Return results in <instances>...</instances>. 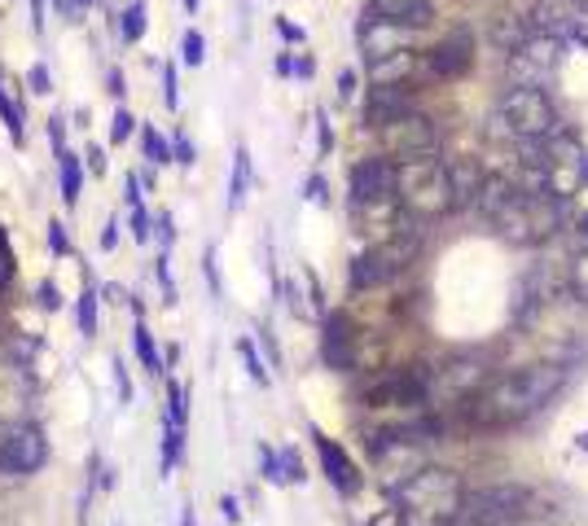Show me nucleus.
Here are the masks:
<instances>
[{"label":"nucleus","instance_id":"obj_1","mask_svg":"<svg viewBox=\"0 0 588 526\" xmlns=\"http://www.w3.org/2000/svg\"><path fill=\"white\" fill-rule=\"evenodd\" d=\"M567 386V369L562 365H527L510 377L488 381L483 390H474L465 399V417L483 430H506L527 417H536L558 390Z\"/></svg>","mask_w":588,"mask_h":526},{"label":"nucleus","instance_id":"obj_47","mask_svg":"<svg viewBox=\"0 0 588 526\" xmlns=\"http://www.w3.org/2000/svg\"><path fill=\"white\" fill-rule=\"evenodd\" d=\"M40 307H45V311H58V307H62V295H58L53 281H40Z\"/></svg>","mask_w":588,"mask_h":526},{"label":"nucleus","instance_id":"obj_44","mask_svg":"<svg viewBox=\"0 0 588 526\" xmlns=\"http://www.w3.org/2000/svg\"><path fill=\"white\" fill-rule=\"evenodd\" d=\"M316 137H321V158L334 150V132H330V119H325V110H316Z\"/></svg>","mask_w":588,"mask_h":526},{"label":"nucleus","instance_id":"obj_33","mask_svg":"<svg viewBox=\"0 0 588 526\" xmlns=\"http://www.w3.org/2000/svg\"><path fill=\"white\" fill-rule=\"evenodd\" d=\"M75 316H79V334H84V338H92V334H97V295H92V290H84V295H79Z\"/></svg>","mask_w":588,"mask_h":526},{"label":"nucleus","instance_id":"obj_27","mask_svg":"<svg viewBox=\"0 0 588 526\" xmlns=\"http://www.w3.org/2000/svg\"><path fill=\"white\" fill-rule=\"evenodd\" d=\"M119 36H124V44H137V40L146 36V0H133V4L124 9V22H119Z\"/></svg>","mask_w":588,"mask_h":526},{"label":"nucleus","instance_id":"obj_6","mask_svg":"<svg viewBox=\"0 0 588 526\" xmlns=\"http://www.w3.org/2000/svg\"><path fill=\"white\" fill-rule=\"evenodd\" d=\"M501 119H506V132L510 137H549L553 128H562V119H558V106H553V97L545 92V88H536V83H514L506 97H501Z\"/></svg>","mask_w":588,"mask_h":526},{"label":"nucleus","instance_id":"obj_61","mask_svg":"<svg viewBox=\"0 0 588 526\" xmlns=\"http://www.w3.org/2000/svg\"><path fill=\"white\" fill-rule=\"evenodd\" d=\"M185 9H198V0H185Z\"/></svg>","mask_w":588,"mask_h":526},{"label":"nucleus","instance_id":"obj_14","mask_svg":"<svg viewBox=\"0 0 588 526\" xmlns=\"http://www.w3.org/2000/svg\"><path fill=\"white\" fill-rule=\"evenodd\" d=\"M470 67H474V40H470L465 31H457V36L440 40V44L431 49V58H427V71L440 76V79L465 76Z\"/></svg>","mask_w":588,"mask_h":526},{"label":"nucleus","instance_id":"obj_39","mask_svg":"<svg viewBox=\"0 0 588 526\" xmlns=\"http://www.w3.org/2000/svg\"><path fill=\"white\" fill-rule=\"evenodd\" d=\"M171 162H180V167H194V162H198V150H194L189 137H176V141H171Z\"/></svg>","mask_w":588,"mask_h":526},{"label":"nucleus","instance_id":"obj_2","mask_svg":"<svg viewBox=\"0 0 588 526\" xmlns=\"http://www.w3.org/2000/svg\"><path fill=\"white\" fill-rule=\"evenodd\" d=\"M465 483L448 465H422L400 487H391L395 526H457Z\"/></svg>","mask_w":588,"mask_h":526},{"label":"nucleus","instance_id":"obj_23","mask_svg":"<svg viewBox=\"0 0 588 526\" xmlns=\"http://www.w3.org/2000/svg\"><path fill=\"white\" fill-rule=\"evenodd\" d=\"M133 347H137V356H141V365H146V374L163 377V351H158V343H154V334L146 329V320H137V329H133Z\"/></svg>","mask_w":588,"mask_h":526},{"label":"nucleus","instance_id":"obj_48","mask_svg":"<svg viewBox=\"0 0 588 526\" xmlns=\"http://www.w3.org/2000/svg\"><path fill=\"white\" fill-rule=\"evenodd\" d=\"M124 198H128L133 207H141V180H137V171H133V176L124 180Z\"/></svg>","mask_w":588,"mask_h":526},{"label":"nucleus","instance_id":"obj_43","mask_svg":"<svg viewBox=\"0 0 588 526\" xmlns=\"http://www.w3.org/2000/svg\"><path fill=\"white\" fill-rule=\"evenodd\" d=\"M49 246H53V255H67V250H71V241H67V225H62V220H53V225H49Z\"/></svg>","mask_w":588,"mask_h":526},{"label":"nucleus","instance_id":"obj_46","mask_svg":"<svg viewBox=\"0 0 588 526\" xmlns=\"http://www.w3.org/2000/svg\"><path fill=\"white\" fill-rule=\"evenodd\" d=\"M13 277V250H9V241H4V228H0V286Z\"/></svg>","mask_w":588,"mask_h":526},{"label":"nucleus","instance_id":"obj_35","mask_svg":"<svg viewBox=\"0 0 588 526\" xmlns=\"http://www.w3.org/2000/svg\"><path fill=\"white\" fill-rule=\"evenodd\" d=\"M277 460H282V478H286V483H303V478H307V474H303V460H298V451L294 448H282L277 451Z\"/></svg>","mask_w":588,"mask_h":526},{"label":"nucleus","instance_id":"obj_12","mask_svg":"<svg viewBox=\"0 0 588 526\" xmlns=\"http://www.w3.org/2000/svg\"><path fill=\"white\" fill-rule=\"evenodd\" d=\"M312 444H316V456H321L325 478H330L343 496H356V492H361V469L352 465V456L343 451V444H334V439L321 435V430H312Z\"/></svg>","mask_w":588,"mask_h":526},{"label":"nucleus","instance_id":"obj_28","mask_svg":"<svg viewBox=\"0 0 588 526\" xmlns=\"http://www.w3.org/2000/svg\"><path fill=\"white\" fill-rule=\"evenodd\" d=\"M237 356H242V365H246V374H251L255 386H268V381H273V377H268V365L259 360V351H255L251 338H237Z\"/></svg>","mask_w":588,"mask_h":526},{"label":"nucleus","instance_id":"obj_54","mask_svg":"<svg viewBox=\"0 0 588 526\" xmlns=\"http://www.w3.org/2000/svg\"><path fill=\"white\" fill-rule=\"evenodd\" d=\"M27 4H31V27L45 31V0H27Z\"/></svg>","mask_w":588,"mask_h":526},{"label":"nucleus","instance_id":"obj_16","mask_svg":"<svg viewBox=\"0 0 588 526\" xmlns=\"http://www.w3.org/2000/svg\"><path fill=\"white\" fill-rule=\"evenodd\" d=\"M31 374L22 365H0V417H13L31 404Z\"/></svg>","mask_w":588,"mask_h":526},{"label":"nucleus","instance_id":"obj_11","mask_svg":"<svg viewBox=\"0 0 588 526\" xmlns=\"http://www.w3.org/2000/svg\"><path fill=\"white\" fill-rule=\"evenodd\" d=\"M369 408H409L427 399V377L422 374H391L382 381H373L365 390Z\"/></svg>","mask_w":588,"mask_h":526},{"label":"nucleus","instance_id":"obj_32","mask_svg":"<svg viewBox=\"0 0 588 526\" xmlns=\"http://www.w3.org/2000/svg\"><path fill=\"white\" fill-rule=\"evenodd\" d=\"M203 58H207L203 31H185V36H180V62H185V67H203Z\"/></svg>","mask_w":588,"mask_h":526},{"label":"nucleus","instance_id":"obj_30","mask_svg":"<svg viewBox=\"0 0 588 526\" xmlns=\"http://www.w3.org/2000/svg\"><path fill=\"white\" fill-rule=\"evenodd\" d=\"M0 123L9 128V137H13V146H22L27 141V128H22V110L9 101V92L0 88Z\"/></svg>","mask_w":588,"mask_h":526},{"label":"nucleus","instance_id":"obj_34","mask_svg":"<svg viewBox=\"0 0 588 526\" xmlns=\"http://www.w3.org/2000/svg\"><path fill=\"white\" fill-rule=\"evenodd\" d=\"M133 132H137V119H133V110H115V119H110V141H115V146H124Z\"/></svg>","mask_w":588,"mask_h":526},{"label":"nucleus","instance_id":"obj_13","mask_svg":"<svg viewBox=\"0 0 588 526\" xmlns=\"http://www.w3.org/2000/svg\"><path fill=\"white\" fill-rule=\"evenodd\" d=\"M409 110H413V83H373V92L365 97L369 128H382Z\"/></svg>","mask_w":588,"mask_h":526},{"label":"nucleus","instance_id":"obj_25","mask_svg":"<svg viewBox=\"0 0 588 526\" xmlns=\"http://www.w3.org/2000/svg\"><path fill=\"white\" fill-rule=\"evenodd\" d=\"M189 390L180 386V381H167V426H176V430H185L189 426Z\"/></svg>","mask_w":588,"mask_h":526},{"label":"nucleus","instance_id":"obj_36","mask_svg":"<svg viewBox=\"0 0 588 526\" xmlns=\"http://www.w3.org/2000/svg\"><path fill=\"white\" fill-rule=\"evenodd\" d=\"M163 101H167V110L180 106V79H176V67H171V62L163 67Z\"/></svg>","mask_w":588,"mask_h":526},{"label":"nucleus","instance_id":"obj_8","mask_svg":"<svg viewBox=\"0 0 588 526\" xmlns=\"http://www.w3.org/2000/svg\"><path fill=\"white\" fill-rule=\"evenodd\" d=\"M49 460V439L40 426L22 421V426H9L4 439H0V474L4 478H27L36 469H45Z\"/></svg>","mask_w":588,"mask_h":526},{"label":"nucleus","instance_id":"obj_60","mask_svg":"<svg viewBox=\"0 0 588 526\" xmlns=\"http://www.w3.org/2000/svg\"><path fill=\"white\" fill-rule=\"evenodd\" d=\"M576 448H580V451H588V430H585V435H580V439H576Z\"/></svg>","mask_w":588,"mask_h":526},{"label":"nucleus","instance_id":"obj_22","mask_svg":"<svg viewBox=\"0 0 588 526\" xmlns=\"http://www.w3.org/2000/svg\"><path fill=\"white\" fill-rule=\"evenodd\" d=\"M246 189H251V153L246 146L233 150V176H228V211H237L246 202Z\"/></svg>","mask_w":588,"mask_h":526},{"label":"nucleus","instance_id":"obj_19","mask_svg":"<svg viewBox=\"0 0 588 526\" xmlns=\"http://www.w3.org/2000/svg\"><path fill=\"white\" fill-rule=\"evenodd\" d=\"M347 320L334 311V316H325V343H321V356H325V365L330 369H352V351H347Z\"/></svg>","mask_w":588,"mask_h":526},{"label":"nucleus","instance_id":"obj_59","mask_svg":"<svg viewBox=\"0 0 588 526\" xmlns=\"http://www.w3.org/2000/svg\"><path fill=\"white\" fill-rule=\"evenodd\" d=\"M92 4H97V0H75V13H79V9H92Z\"/></svg>","mask_w":588,"mask_h":526},{"label":"nucleus","instance_id":"obj_5","mask_svg":"<svg viewBox=\"0 0 588 526\" xmlns=\"http://www.w3.org/2000/svg\"><path fill=\"white\" fill-rule=\"evenodd\" d=\"M536 505V496L518 483H492V487H465L461 496V518L457 526H510L518 518H527Z\"/></svg>","mask_w":588,"mask_h":526},{"label":"nucleus","instance_id":"obj_56","mask_svg":"<svg viewBox=\"0 0 588 526\" xmlns=\"http://www.w3.org/2000/svg\"><path fill=\"white\" fill-rule=\"evenodd\" d=\"M110 92H115V97H124V92H128V88H124V71H110Z\"/></svg>","mask_w":588,"mask_h":526},{"label":"nucleus","instance_id":"obj_52","mask_svg":"<svg viewBox=\"0 0 588 526\" xmlns=\"http://www.w3.org/2000/svg\"><path fill=\"white\" fill-rule=\"evenodd\" d=\"M115 241H119V225L110 220V225L101 228V250H115Z\"/></svg>","mask_w":588,"mask_h":526},{"label":"nucleus","instance_id":"obj_40","mask_svg":"<svg viewBox=\"0 0 588 526\" xmlns=\"http://www.w3.org/2000/svg\"><path fill=\"white\" fill-rule=\"evenodd\" d=\"M133 237H137V241H149V237H154V220H149L146 207H133Z\"/></svg>","mask_w":588,"mask_h":526},{"label":"nucleus","instance_id":"obj_41","mask_svg":"<svg viewBox=\"0 0 588 526\" xmlns=\"http://www.w3.org/2000/svg\"><path fill=\"white\" fill-rule=\"evenodd\" d=\"M27 83H31V92H53V79H49V67H45V62H36V67L27 71Z\"/></svg>","mask_w":588,"mask_h":526},{"label":"nucleus","instance_id":"obj_18","mask_svg":"<svg viewBox=\"0 0 588 526\" xmlns=\"http://www.w3.org/2000/svg\"><path fill=\"white\" fill-rule=\"evenodd\" d=\"M378 18H391V22H400V27H427L431 22V0H373L369 4Z\"/></svg>","mask_w":588,"mask_h":526},{"label":"nucleus","instance_id":"obj_53","mask_svg":"<svg viewBox=\"0 0 588 526\" xmlns=\"http://www.w3.org/2000/svg\"><path fill=\"white\" fill-rule=\"evenodd\" d=\"M220 514L228 518V523H237V518H242V509H237V496H224V500H220Z\"/></svg>","mask_w":588,"mask_h":526},{"label":"nucleus","instance_id":"obj_49","mask_svg":"<svg viewBox=\"0 0 588 526\" xmlns=\"http://www.w3.org/2000/svg\"><path fill=\"white\" fill-rule=\"evenodd\" d=\"M339 97H343V101L356 97V71H343V76H339Z\"/></svg>","mask_w":588,"mask_h":526},{"label":"nucleus","instance_id":"obj_57","mask_svg":"<svg viewBox=\"0 0 588 526\" xmlns=\"http://www.w3.org/2000/svg\"><path fill=\"white\" fill-rule=\"evenodd\" d=\"M88 162H92V171H106V153L97 150V146L88 150Z\"/></svg>","mask_w":588,"mask_h":526},{"label":"nucleus","instance_id":"obj_10","mask_svg":"<svg viewBox=\"0 0 588 526\" xmlns=\"http://www.w3.org/2000/svg\"><path fill=\"white\" fill-rule=\"evenodd\" d=\"M356 40H361L365 62H382V58H391V53H404V49H409L413 27H400V22L378 18V13L369 9V13H361V31H356Z\"/></svg>","mask_w":588,"mask_h":526},{"label":"nucleus","instance_id":"obj_55","mask_svg":"<svg viewBox=\"0 0 588 526\" xmlns=\"http://www.w3.org/2000/svg\"><path fill=\"white\" fill-rule=\"evenodd\" d=\"M158 241L171 246V216H158Z\"/></svg>","mask_w":588,"mask_h":526},{"label":"nucleus","instance_id":"obj_15","mask_svg":"<svg viewBox=\"0 0 588 526\" xmlns=\"http://www.w3.org/2000/svg\"><path fill=\"white\" fill-rule=\"evenodd\" d=\"M395 272H400V268H395L382 250H365V255L352 259V268H347V286H352V290H373V286L391 281Z\"/></svg>","mask_w":588,"mask_h":526},{"label":"nucleus","instance_id":"obj_31","mask_svg":"<svg viewBox=\"0 0 588 526\" xmlns=\"http://www.w3.org/2000/svg\"><path fill=\"white\" fill-rule=\"evenodd\" d=\"M141 146H146V158L154 167H167V162H171V146L158 137V128H149V123L141 128Z\"/></svg>","mask_w":588,"mask_h":526},{"label":"nucleus","instance_id":"obj_42","mask_svg":"<svg viewBox=\"0 0 588 526\" xmlns=\"http://www.w3.org/2000/svg\"><path fill=\"white\" fill-rule=\"evenodd\" d=\"M49 141H53V150L58 153H67V119H62V115L49 119Z\"/></svg>","mask_w":588,"mask_h":526},{"label":"nucleus","instance_id":"obj_4","mask_svg":"<svg viewBox=\"0 0 588 526\" xmlns=\"http://www.w3.org/2000/svg\"><path fill=\"white\" fill-rule=\"evenodd\" d=\"M488 225L497 228V237H506L510 246H540V241L562 232L567 211H562L558 189H518Z\"/></svg>","mask_w":588,"mask_h":526},{"label":"nucleus","instance_id":"obj_58","mask_svg":"<svg viewBox=\"0 0 588 526\" xmlns=\"http://www.w3.org/2000/svg\"><path fill=\"white\" fill-rule=\"evenodd\" d=\"M277 76H294V62H291V53H282V58H277Z\"/></svg>","mask_w":588,"mask_h":526},{"label":"nucleus","instance_id":"obj_45","mask_svg":"<svg viewBox=\"0 0 588 526\" xmlns=\"http://www.w3.org/2000/svg\"><path fill=\"white\" fill-rule=\"evenodd\" d=\"M203 272H207L212 295H220V277H216V246H207V255H203Z\"/></svg>","mask_w":588,"mask_h":526},{"label":"nucleus","instance_id":"obj_38","mask_svg":"<svg viewBox=\"0 0 588 526\" xmlns=\"http://www.w3.org/2000/svg\"><path fill=\"white\" fill-rule=\"evenodd\" d=\"M307 202L330 207V185H325V176H321V171H312V176H307Z\"/></svg>","mask_w":588,"mask_h":526},{"label":"nucleus","instance_id":"obj_50","mask_svg":"<svg viewBox=\"0 0 588 526\" xmlns=\"http://www.w3.org/2000/svg\"><path fill=\"white\" fill-rule=\"evenodd\" d=\"M277 31H282V40H291V44L303 40V27H294L291 18H277Z\"/></svg>","mask_w":588,"mask_h":526},{"label":"nucleus","instance_id":"obj_7","mask_svg":"<svg viewBox=\"0 0 588 526\" xmlns=\"http://www.w3.org/2000/svg\"><path fill=\"white\" fill-rule=\"evenodd\" d=\"M378 137H382V146H386V158H395V162L422 158V153H440V128H435L427 115H418V110H409V115L382 123Z\"/></svg>","mask_w":588,"mask_h":526},{"label":"nucleus","instance_id":"obj_37","mask_svg":"<svg viewBox=\"0 0 588 526\" xmlns=\"http://www.w3.org/2000/svg\"><path fill=\"white\" fill-rule=\"evenodd\" d=\"M259 465H264V478H268V483H277V487L286 483V478H282V460H277V451L268 448V444H259Z\"/></svg>","mask_w":588,"mask_h":526},{"label":"nucleus","instance_id":"obj_26","mask_svg":"<svg viewBox=\"0 0 588 526\" xmlns=\"http://www.w3.org/2000/svg\"><path fill=\"white\" fill-rule=\"evenodd\" d=\"M567 290L580 302H588V246H580L576 259L567 264Z\"/></svg>","mask_w":588,"mask_h":526},{"label":"nucleus","instance_id":"obj_3","mask_svg":"<svg viewBox=\"0 0 588 526\" xmlns=\"http://www.w3.org/2000/svg\"><path fill=\"white\" fill-rule=\"evenodd\" d=\"M395 198L413 220H440L448 211L461 207V193L452 185V167L440 153H422V158H404L395 162Z\"/></svg>","mask_w":588,"mask_h":526},{"label":"nucleus","instance_id":"obj_20","mask_svg":"<svg viewBox=\"0 0 588 526\" xmlns=\"http://www.w3.org/2000/svg\"><path fill=\"white\" fill-rule=\"evenodd\" d=\"M418 76V53L404 49V53H391L382 62H369V79L373 83H413Z\"/></svg>","mask_w":588,"mask_h":526},{"label":"nucleus","instance_id":"obj_9","mask_svg":"<svg viewBox=\"0 0 588 526\" xmlns=\"http://www.w3.org/2000/svg\"><path fill=\"white\" fill-rule=\"evenodd\" d=\"M395 176H400L395 158H386V153L361 158V162L352 167V198H356L361 207L391 202V198H395Z\"/></svg>","mask_w":588,"mask_h":526},{"label":"nucleus","instance_id":"obj_24","mask_svg":"<svg viewBox=\"0 0 588 526\" xmlns=\"http://www.w3.org/2000/svg\"><path fill=\"white\" fill-rule=\"evenodd\" d=\"M58 158H62V202L75 207L84 189V158L79 153H58Z\"/></svg>","mask_w":588,"mask_h":526},{"label":"nucleus","instance_id":"obj_51","mask_svg":"<svg viewBox=\"0 0 588 526\" xmlns=\"http://www.w3.org/2000/svg\"><path fill=\"white\" fill-rule=\"evenodd\" d=\"M115 381H119V399H133V381H128V369L115 365Z\"/></svg>","mask_w":588,"mask_h":526},{"label":"nucleus","instance_id":"obj_21","mask_svg":"<svg viewBox=\"0 0 588 526\" xmlns=\"http://www.w3.org/2000/svg\"><path fill=\"white\" fill-rule=\"evenodd\" d=\"M536 31H531V22L527 18H518V13H506V18H497V27H492V44L506 53V58H514L518 49L531 40Z\"/></svg>","mask_w":588,"mask_h":526},{"label":"nucleus","instance_id":"obj_17","mask_svg":"<svg viewBox=\"0 0 588 526\" xmlns=\"http://www.w3.org/2000/svg\"><path fill=\"white\" fill-rule=\"evenodd\" d=\"M518 193L514 180H506V176H483L479 185H474V193H470V202H474V211L483 216V220H492L510 198Z\"/></svg>","mask_w":588,"mask_h":526},{"label":"nucleus","instance_id":"obj_29","mask_svg":"<svg viewBox=\"0 0 588 526\" xmlns=\"http://www.w3.org/2000/svg\"><path fill=\"white\" fill-rule=\"evenodd\" d=\"M180 451H185V430H176V426H167V421H163V478L176 469Z\"/></svg>","mask_w":588,"mask_h":526}]
</instances>
